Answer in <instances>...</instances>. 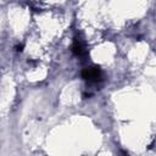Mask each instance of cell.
<instances>
[{
  "label": "cell",
  "mask_w": 156,
  "mask_h": 156,
  "mask_svg": "<svg viewBox=\"0 0 156 156\" xmlns=\"http://www.w3.org/2000/svg\"><path fill=\"white\" fill-rule=\"evenodd\" d=\"M82 76L83 78L89 79V80H98L100 79L101 73H100V70H98V68H87V70L83 71Z\"/></svg>",
  "instance_id": "obj_1"
},
{
  "label": "cell",
  "mask_w": 156,
  "mask_h": 156,
  "mask_svg": "<svg viewBox=\"0 0 156 156\" xmlns=\"http://www.w3.org/2000/svg\"><path fill=\"white\" fill-rule=\"evenodd\" d=\"M72 51H73V53L74 54H76V55H80V54H82V47H80V45L76 42V43H74L73 44V47H72Z\"/></svg>",
  "instance_id": "obj_2"
}]
</instances>
